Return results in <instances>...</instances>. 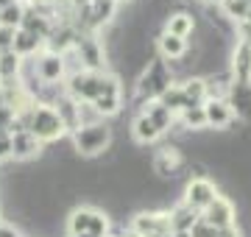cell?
Instances as JSON below:
<instances>
[{
  "label": "cell",
  "instance_id": "cell-1",
  "mask_svg": "<svg viewBox=\"0 0 251 237\" xmlns=\"http://www.w3.org/2000/svg\"><path fill=\"white\" fill-rule=\"evenodd\" d=\"M106 142H109L106 126H84L75 134V148H78L81 154H98V151L106 148Z\"/></svg>",
  "mask_w": 251,
  "mask_h": 237
},
{
  "label": "cell",
  "instance_id": "cell-2",
  "mask_svg": "<svg viewBox=\"0 0 251 237\" xmlns=\"http://www.w3.org/2000/svg\"><path fill=\"white\" fill-rule=\"evenodd\" d=\"M62 126H64L62 118L50 109H39L34 115V120H31V131H34V137H39V140L59 137V134H62Z\"/></svg>",
  "mask_w": 251,
  "mask_h": 237
},
{
  "label": "cell",
  "instance_id": "cell-3",
  "mask_svg": "<svg viewBox=\"0 0 251 237\" xmlns=\"http://www.w3.org/2000/svg\"><path fill=\"white\" fill-rule=\"evenodd\" d=\"M232 218H234V207L226 198H221V195H215V201L204 210V220L212 229H229Z\"/></svg>",
  "mask_w": 251,
  "mask_h": 237
},
{
  "label": "cell",
  "instance_id": "cell-4",
  "mask_svg": "<svg viewBox=\"0 0 251 237\" xmlns=\"http://www.w3.org/2000/svg\"><path fill=\"white\" fill-rule=\"evenodd\" d=\"M212 201H215V187H212V182H206V179L190 182V187H187V207L190 210H206Z\"/></svg>",
  "mask_w": 251,
  "mask_h": 237
},
{
  "label": "cell",
  "instance_id": "cell-5",
  "mask_svg": "<svg viewBox=\"0 0 251 237\" xmlns=\"http://www.w3.org/2000/svg\"><path fill=\"white\" fill-rule=\"evenodd\" d=\"M206 112V123L215 128H226L229 126V120H232V109H229V103H224V100H209L204 106Z\"/></svg>",
  "mask_w": 251,
  "mask_h": 237
},
{
  "label": "cell",
  "instance_id": "cell-6",
  "mask_svg": "<svg viewBox=\"0 0 251 237\" xmlns=\"http://www.w3.org/2000/svg\"><path fill=\"white\" fill-rule=\"evenodd\" d=\"M168 34H171V37H179V39L193 34V17H190V14H173V17L168 20Z\"/></svg>",
  "mask_w": 251,
  "mask_h": 237
},
{
  "label": "cell",
  "instance_id": "cell-7",
  "mask_svg": "<svg viewBox=\"0 0 251 237\" xmlns=\"http://www.w3.org/2000/svg\"><path fill=\"white\" fill-rule=\"evenodd\" d=\"M193 223H196V210H190L187 204H184V207H179V210L171 215V226L176 229V232H190V229H193Z\"/></svg>",
  "mask_w": 251,
  "mask_h": 237
},
{
  "label": "cell",
  "instance_id": "cell-8",
  "mask_svg": "<svg viewBox=\"0 0 251 237\" xmlns=\"http://www.w3.org/2000/svg\"><path fill=\"white\" fill-rule=\"evenodd\" d=\"M159 47H162V53L165 56H173V59H179L181 53H184V39H179V37H171V34H165L162 37V42H159Z\"/></svg>",
  "mask_w": 251,
  "mask_h": 237
},
{
  "label": "cell",
  "instance_id": "cell-9",
  "mask_svg": "<svg viewBox=\"0 0 251 237\" xmlns=\"http://www.w3.org/2000/svg\"><path fill=\"white\" fill-rule=\"evenodd\" d=\"M11 151L17 156H28L36 151V137H28V134H17V137L11 140Z\"/></svg>",
  "mask_w": 251,
  "mask_h": 237
},
{
  "label": "cell",
  "instance_id": "cell-10",
  "mask_svg": "<svg viewBox=\"0 0 251 237\" xmlns=\"http://www.w3.org/2000/svg\"><path fill=\"white\" fill-rule=\"evenodd\" d=\"M134 134L140 142H151V140H156V134H159V128L153 126L148 118H140L137 120V126H134Z\"/></svg>",
  "mask_w": 251,
  "mask_h": 237
},
{
  "label": "cell",
  "instance_id": "cell-11",
  "mask_svg": "<svg viewBox=\"0 0 251 237\" xmlns=\"http://www.w3.org/2000/svg\"><path fill=\"white\" fill-rule=\"evenodd\" d=\"M181 92L187 95L190 106H198L201 100H204V92H206V84L204 81H187L184 87H181Z\"/></svg>",
  "mask_w": 251,
  "mask_h": 237
},
{
  "label": "cell",
  "instance_id": "cell-12",
  "mask_svg": "<svg viewBox=\"0 0 251 237\" xmlns=\"http://www.w3.org/2000/svg\"><path fill=\"white\" fill-rule=\"evenodd\" d=\"M145 118L151 120L153 126L159 128V131H165V128H168V123H171V109H165V106H153L151 112H148V115H145Z\"/></svg>",
  "mask_w": 251,
  "mask_h": 237
},
{
  "label": "cell",
  "instance_id": "cell-13",
  "mask_svg": "<svg viewBox=\"0 0 251 237\" xmlns=\"http://www.w3.org/2000/svg\"><path fill=\"white\" fill-rule=\"evenodd\" d=\"M92 215H95V212H75V215H73V232H75V235H87V232H90V223H92Z\"/></svg>",
  "mask_w": 251,
  "mask_h": 237
},
{
  "label": "cell",
  "instance_id": "cell-14",
  "mask_svg": "<svg viewBox=\"0 0 251 237\" xmlns=\"http://www.w3.org/2000/svg\"><path fill=\"white\" fill-rule=\"evenodd\" d=\"M184 120H187V126H193V128L206 126V112H204V106H193V109H187V112H184Z\"/></svg>",
  "mask_w": 251,
  "mask_h": 237
},
{
  "label": "cell",
  "instance_id": "cell-15",
  "mask_svg": "<svg viewBox=\"0 0 251 237\" xmlns=\"http://www.w3.org/2000/svg\"><path fill=\"white\" fill-rule=\"evenodd\" d=\"M42 75H45L48 81H53V78H59V75H62V62H59L56 56L45 59V62H42Z\"/></svg>",
  "mask_w": 251,
  "mask_h": 237
},
{
  "label": "cell",
  "instance_id": "cell-16",
  "mask_svg": "<svg viewBox=\"0 0 251 237\" xmlns=\"http://www.w3.org/2000/svg\"><path fill=\"white\" fill-rule=\"evenodd\" d=\"M190 237H215V229H212L204 218H201V220H196V223H193V229H190Z\"/></svg>",
  "mask_w": 251,
  "mask_h": 237
},
{
  "label": "cell",
  "instance_id": "cell-17",
  "mask_svg": "<svg viewBox=\"0 0 251 237\" xmlns=\"http://www.w3.org/2000/svg\"><path fill=\"white\" fill-rule=\"evenodd\" d=\"M34 45H36V39H34V34H20L17 37V50H23V53H25V50H34Z\"/></svg>",
  "mask_w": 251,
  "mask_h": 237
},
{
  "label": "cell",
  "instance_id": "cell-18",
  "mask_svg": "<svg viewBox=\"0 0 251 237\" xmlns=\"http://www.w3.org/2000/svg\"><path fill=\"white\" fill-rule=\"evenodd\" d=\"M3 23H6V25H14V23H20V9L17 6H6V9H3Z\"/></svg>",
  "mask_w": 251,
  "mask_h": 237
},
{
  "label": "cell",
  "instance_id": "cell-19",
  "mask_svg": "<svg viewBox=\"0 0 251 237\" xmlns=\"http://www.w3.org/2000/svg\"><path fill=\"white\" fill-rule=\"evenodd\" d=\"M176 237H190V232H179V235H176Z\"/></svg>",
  "mask_w": 251,
  "mask_h": 237
},
{
  "label": "cell",
  "instance_id": "cell-20",
  "mask_svg": "<svg viewBox=\"0 0 251 237\" xmlns=\"http://www.w3.org/2000/svg\"><path fill=\"white\" fill-rule=\"evenodd\" d=\"M6 3H9V0H0V6H6Z\"/></svg>",
  "mask_w": 251,
  "mask_h": 237
},
{
  "label": "cell",
  "instance_id": "cell-21",
  "mask_svg": "<svg viewBox=\"0 0 251 237\" xmlns=\"http://www.w3.org/2000/svg\"><path fill=\"white\" fill-rule=\"evenodd\" d=\"M153 237H168V235H153Z\"/></svg>",
  "mask_w": 251,
  "mask_h": 237
},
{
  "label": "cell",
  "instance_id": "cell-22",
  "mask_svg": "<svg viewBox=\"0 0 251 237\" xmlns=\"http://www.w3.org/2000/svg\"><path fill=\"white\" fill-rule=\"evenodd\" d=\"M249 14H251V11H249Z\"/></svg>",
  "mask_w": 251,
  "mask_h": 237
}]
</instances>
